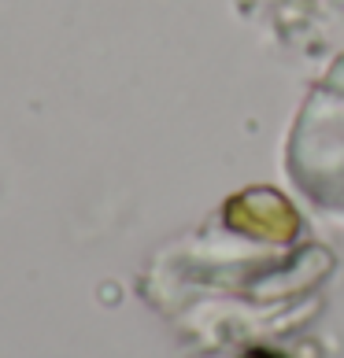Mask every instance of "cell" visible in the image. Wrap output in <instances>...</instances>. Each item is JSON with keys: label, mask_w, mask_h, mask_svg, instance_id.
Wrapping results in <instances>:
<instances>
[{"label": "cell", "mask_w": 344, "mask_h": 358, "mask_svg": "<svg viewBox=\"0 0 344 358\" xmlns=\"http://www.w3.org/2000/svg\"><path fill=\"white\" fill-rule=\"evenodd\" d=\"M245 358H282V355H274V351H248Z\"/></svg>", "instance_id": "6da1fadb"}]
</instances>
